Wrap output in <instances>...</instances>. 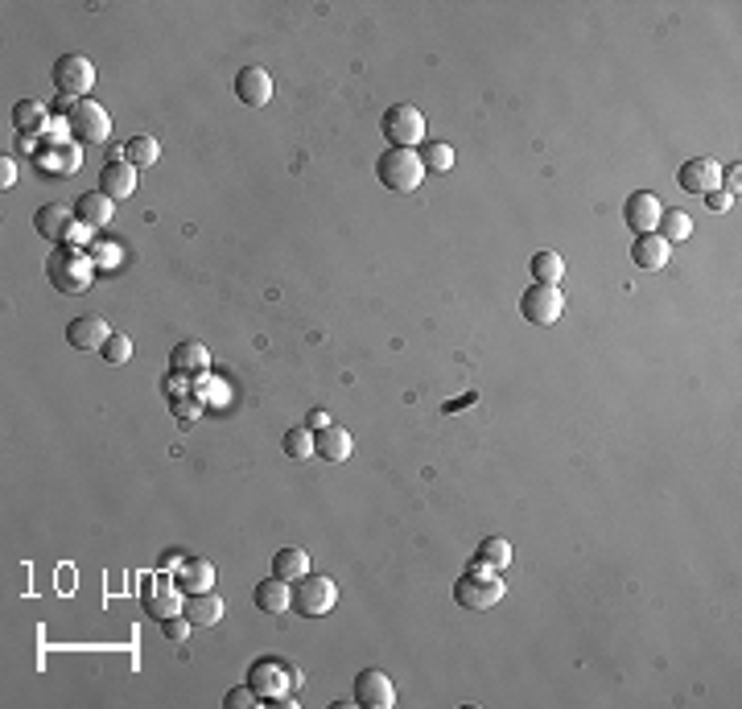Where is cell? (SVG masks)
<instances>
[{
    "label": "cell",
    "instance_id": "5b68a950",
    "mask_svg": "<svg viewBox=\"0 0 742 709\" xmlns=\"http://www.w3.org/2000/svg\"><path fill=\"white\" fill-rule=\"evenodd\" d=\"M503 594H508V586H503L499 573L466 569L462 578L454 582V602L462 606V611H491L495 602H503Z\"/></svg>",
    "mask_w": 742,
    "mask_h": 709
},
{
    "label": "cell",
    "instance_id": "3957f363",
    "mask_svg": "<svg viewBox=\"0 0 742 709\" xmlns=\"http://www.w3.org/2000/svg\"><path fill=\"white\" fill-rule=\"evenodd\" d=\"M334 602H339V586H334L326 573H306V578L293 582V606L301 619H322L334 611Z\"/></svg>",
    "mask_w": 742,
    "mask_h": 709
},
{
    "label": "cell",
    "instance_id": "cb8c5ba5",
    "mask_svg": "<svg viewBox=\"0 0 742 709\" xmlns=\"http://www.w3.org/2000/svg\"><path fill=\"white\" fill-rule=\"evenodd\" d=\"M314 454L326 462H347L351 458V433L343 425H326L314 433Z\"/></svg>",
    "mask_w": 742,
    "mask_h": 709
},
{
    "label": "cell",
    "instance_id": "74e56055",
    "mask_svg": "<svg viewBox=\"0 0 742 709\" xmlns=\"http://www.w3.org/2000/svg\"><path fill=\"white\" fill-rule=\"evenodd\" d=\"M161 388H165V396H170V400H178V396L186 392V376H178V371H170V376L161 380Z\"/></svg>",
    "mask_w": 742,
    "mask_h": 709
},
{
    "label": "cell",
    "instance_id": "4316f807",
    "mask_svg": "<svg viewBox=\"0 0 742 709\" xmlns=\"http://www.w3.org/2000/svg\"><path fill=\"white\" fill-rule=\"evenodd\" d=\"M50 120V108L42 104V99H21V104L13 108V128L21 132V137H33V132H42Z\"/></svg>",
    "mask_w": 742,
    "mask_h": 709
},
{
    "label": "cell",
    "instance_id": "52a82bcc",
    "mask_svg": "<svg viewBox=\"0 0 742 709\" xmlns=\"http://www.w3.org/2000/svg\"><path fill=\"white\" fill-rule=\"evenodd\" d=\"M50 79L62 99H87V91L95 87V66L87 54H62V58H54Z\"/></svg>",
    "mask_w": 742,
    "mask_h": 709
},
{
    "label": "cell",
    "instance_id": "e0dca14e",
    "mask_svg": "<svg viewBox=\"0 0 742 709\" xmlns=\"http://www.w3.org/2000/svg\"><path fill=\"white\" fill-rule=\"evenodd\" d=\"M112 211H116V202H112L104 190H87V194L75 198V219H79V227H87V231L108 227V223H112Z\"/></svg>",
    "mask_w": 742,
    "mask_h": 709
},
{
    "label": "cell",
    "instance_id": "8fae6325",
    "mask_svg": "<svg viewBox=\"0 0 742 709\" xmlns=\"http://www.w3.org/2000/svg\"><path fill=\"white\" fill-rule=\"evenodd\" d=\"M355 705L359 709H392L396 705V685H392L388 672L363 668L355 677Z\"/></svg>",
    "mask_w": 742,
    "mask_h": 709
},
{
    "label": "cell",
    "instance_id": "ac0fdd59",
    "mask_svg": "<svg viewBox=\"0 0 742 709\" xmlns=\"http://www.w3.org/2000/svg\"><path fill=\"white\" fill-rule=\"evenodd\" d=\"M174 582H178L182 594H202V590L215 586V565L207 557H182L174 565Z\"/></svg>",
    "mask_w": 742,
    "mask_h": 709
},
{
    "label": "cell",
    "instance_id": "d6a6232c",
    "mask_svg": "<svg viewBox=\"0 0 742 709\" xmlns=\"http://www.w3.org/2000/svg\"><path fill=\"white\" fill-rule=\"evenodd\" d=\"M99 355H104L112 367H120V363L132 359V339H128V334H116V330H112V339L104 343V351H99Z\"/></svg>",
    "mask_w": 742,
    "mask_h": 709
},
{
    "label": "cell",
    "instance_id": "2e32d148",
    "mask_svg": "<svg viewBox=\"0 0 742 709\" xmlns=\"http://www.w3.org/2000/svg\"><path fill=\"white\" fill-rule=\"evenodd\" d=\"M108 339H112V330L99 314H83V318H75L71 326H66V343H71L75 351H104Z\"/></svg>",
    "mask_w": 742,
    "mask_h": 709
},
{
    "label": "cell",
    "instance_id": "30bf717a",
    "mask_svg": "<svg viewBox=\"0 0 742 709\" xmlns=\"http://www.w3.org/2000/svg\"><path fill=\"white\" fill-rule=\"evenodd\" d=\"M141 611L149 619H157V623L182 615V590H178V582L174 578H161V573H157V578H149L141 586Z\"/></svg>",
    "mask_w": 742,
    "mask_h": 709
},
{
    "label": "cell",
    "instance_id": "5bb4252c",
    "mask_svg": "<svg viewBox=\"0 0 742 709\" xmlns=\"http://www.w3.org/2000/svg\"><path fill=\"white\" fill-rule=\"evenodd\" d=\"M664 207H660V198L652 190H635L627 202H623V223L635 231V235H652L656 223H660Z\"/></svg>",
    "mask_w": 742,
    "mask_h": 709
},
{
    "label": "cell",
    "instance_id": "8992f818",
    "mask_svg": "<svg viewBox=\"0 0 742 709\" xmlns=\"http://www.w3.org/2000/svg\"><path fill=\"white\" fill-rule=\"evenodd\" d=\"M66 128H71V137L79 145H104L112 137V116H108V108H99L95 99H75V104L66 108Z\"/></svg>",
    "mask_w": 742,
    "mask_h": 709
},
{
    "label": "cell",
    "instance_id": "4fadbf2b",
    "mask_svg": "<svg viewBox=\"0 0 742 709\" xmlns=\"http://www.w3.org/2000/svg\"><path fill=\"white\" fill-rule=\"evenodd\" d=\"M677 186L685 194H710L722 190V165L714 157H689L681 170H677Z\"/></svg>",
    "mask_w": 742,
    "mask_h": 709
},
{
    "label": "cell",
    "instance_id": "ba28073f",
    "mask_svg": "<svg viewBox=\"0 0 742 709\" xmlns=\"http://www.w3.org/2000/svg\"><path fill=\"white\" fill-rule=\"evenodd\" d=\"M380 132L388 137L392 149H417L425 141V116L413 104H392L380 120Z\"/></svg>",
    "mask_w": 742,
    "mask_h": 709
},
{
    "label": "cell",
    "instance_id": "603a6c76",
    "mask_svg": "<svg viewBox=\"0 0 742 709\" xmlns=\"http://www.w3.org/2000/svg\"><path fill=\"white\" fill-rule=\"evenodd\" d=\"M182 615L194 623V627H215L223 619V598L215 590H202V594H186L182 602Z\"/></svg>",
    "mask_w": 742,
    "mask_h": 709
},
{
    "label": "cell",
    "instance_id": "7c38bea8",
    "mask_svg": "<svg viewBox=\"0 0 742 709\" xmlns=\"http://www.w3.org/2000/svg\"><path fill=\"white\" fill-rule=\"evenodd\" d=\"M75 211L62 207V202H46V207H38V215H33V231L42 235V240L50 244H71L75 240Z\"/></svg>",
    "mask_w": 742,
    "mask_h": 709
},
{
    "label": "cell",
    "instance_id": "484cf974",
    "mask_svg": "<svg viewBox=\"0 0 742 709\" xmlns=\"http://www.w3.org/2000/svg\"><path fill=\"white\" fill-rule=\"evenodd\" d=\"M306 573H310V553H306V549L289 545V549L273 553V578H281V582H297V578H306Z\"/></svg>",
    "mask_w": 742,
    "mask_h": 709
},
{
    "label": "cell",
    "instance_id": "f35d334b",
    "mask_svg": "<svg viewBox=\"0 0 742 709\" xmlns=\"http://www.w3.org/2000/svg\"><path fill=\"white\" fill-rule=\"evenodd\" d=\"M0 182H5V190L17 182V165H13V157H5V161H0Z\"/></svg>",
    "mask_w": 742,
    "mask_h": 709
},
{
    "label": "cell",
    "instance_id": "7a4b0ae2",
    "mask_svg": "<svg viewBox=\"0 0 742 709\" xmlns=\"http://www.w3.org/2000/svg\"><path fill=\"white\" fill-rule=\"evenodd\" d=\"M376 178L392 194H413L425 182V161L417 149H384L376 157Z\"/></svg>",
    "mask_w": 742,
    "mask_h": 709
},
{
    "label": "cell",
    "instance_id": "9c48e42d",
    "mask_svg": "<svg viewBox=\"0 0 742 709\" xmlns=\"http://www.w3.org/2000/svg\"><path fill=\"white\" fill-rule=\"evenodd\" d=\"M520 314L532 326H553L565 314V293L557 285H536L532 281V289H524V297H520Z\"/></svg>",
    "mask_w": 742,
    "mask_h": 709
},
{
    "label": "cell",
    "instance_id": "83f0119b",
    "mask_svg": "<svg viewBox=\"0 0 742 709\" xmlns=\"http://www.w3.org/2000/svg\"><path fill=\"white\" fill-rule=\"evenodd\" d=\"M157 157H161V145H157V137H149V132H137V137L124 141V161L137 165V170H149V165H157Z\"/></svg>",
    "mask_w": 742,
    "mask_h": 709
},
{
    "label": "cell",
    "instance_id": "6da1fadb",
    "mask_svg": "<svg viewBox=\"0 0 742 709\" xmlns=\"http://www.w3.org/2000/svg\"><path fill=\"white\" fill-rule=\"evenodd\" d=\"M46 281L58 293H87L95 281V256L75 244H54V252L46 256Z\"/></svg>",
    "mask_w": 742,
    "mask_h": 709
},
{
    "label": "cell",
    "instance_id": "44dd1931",
    "mask_svg": "<svg viewBox=\"0 0 742 709\" xmlns=\"http://www.w3.org/2000/svg\"><path fill=\"white\" fill-rule=\"evenodd\" d=\"M668 256H672V244L660 240V235H635L631 244V260L635 268H644V273H660V268H668Z\"/></svg>",
    "mask_w": 742,
    "mask_h": 709
},
{
    "label": "cell",
    "instance_id": "d4e9b609",
    "mask_svg": "<svg viewBox=\"0 0 742 709\" xmlns=\"http://www.w3.org/2000/svg\"><path fill=\"white\" fill-rule=\"evenodd\" d=\"M170 371H178V376H207V371H211V351L202 343H178L174 355H170Z\"/></svg>",
    "mask_w": 742,
    "mask_h": 709
},
{
    "label": "cell",
    "instance_id": "4dcf8cb0",
    "mask_svg": "<svg viewBox=\"0 0 742 709\" xmlns=\"http://www.w3.org/2000/svg\"><path fill=\"white\" fill-rule=\"evenodd\" d=\"M285 454H289L293 462L318 458V454H314V433H310V425H293V429L285 433Z\"/></svg>",
    "mask_w": 742,
    "mask_h": 709
},
{
    "label": "cell",
    "instance_id": "d590c367",
    "mask_svg": "<svg viewBox=\"0 0 742 709\" xmlns=\"http://www.w3.org/2000/svg\"><path fill=\"white\" fill-rule=\"evenodd\" d=\"M223 705H227V709H248V705H260V697H256L248 685H240V689H231V693L223 697Z\"/></svg>",
    "mask_w": 742,
    "mask_h": 709
},
{
    "label": "cell",
    "instance_id": "836d02e7",
    "mask_svg": "<svg viewBox=\"0 0 742 709\" xmlns=\"http://www.w3.org/2000/svg\"><path fill=\"white\" fill-rule=\"evenodd\" d=\"M190 627H194V623H190L186 615H174V619H165V623H161V635H165V639H170V644H186V635H190Z\"/></svg>",
    "mask_w": 742,
    "mask_h": 709
},
{
    "label": "cell",
    "instance_id": "9a60e30c",
    "mask_svg": "<svg viewBox=\"0 0 742 709\" xmlns=\"http://www.w3.org/2000/svg\"><path fill=\"white\" fill-rule=\"evenodd\" d=\"M235 95H240V104H248V108L273 104V75H268L264 66H244V71L235 75Z\"/></svg>",
    "mask_w": 742,
    "mask_h": 709
},
{
    "label": "cell",
    "instance_id": "ffe728a7",
    "mask_svg": "<svg viewBox=\"0 0 742 709\" xmlns=\"http://www.w3.org/2000/svg\"><path fill=\"white\" fill-rule=\"evenodd\" d=\"M99 190H104L112 202L132 198V194H137V165H128V161H108L104 170H99Z\"/></svg>",
    "mask_w": 742,
    "mask_h": 709
},
{
    "label": "cell",
    "instance_id": "7402d4cb",
    "mask_svg": "<svg viewBox=\"0 0 742 709\" xmlns=\"http://www.w3.org/2000/svg\"><path fill=\"white\" fill-rule=\"evenodd\" d=\"M512 565V545L503 536H487L479 540V549H475V561H470L466 569H475V573H499V569H508Z\"/></svg>",
    "mask_w": 742,
    "mask_h": 709
},
{
    "label": "cell",
    "instance_id": "e575fe53",
    "mask_svg": "<svg viewBox=\"0 0 742 709\" xmlns=\"http://www.w3.org/2000/svg\"><path fill=\"white\" fill-rule=\"evenodd\" d=\"M174 404V413H178V425L182 429H194V421H198V413H202V404L198 400H186V396H178V400H170Z\"/></svg>",
    "mask_w": 742,
    "mask_h": 709
},
{
    "label": "cell",
    "instance_id": "f1b7e54d",
    "mask_svg": "<svg viewBox=\"0 0 742 709\" xmlns=\"http://www.w3.org/2000/svg\"><path fill=\"white\" fill-rule=\"evenodd\" d=\"M656 235H660V240H668V244H681V240H689V235H693V215L672 207L668 215H660Z\"/></svg>",
    "mask_w": 742,
    "mask_h": 709
},
{
    "label": "cell",
    "instance_id": "f546056e",
    "mask_svg": "<svg viewBox=\"0 0 742 709\" xmlns=\"http://www.w3.org/2000/svg\"><path fill=\"white\" fill-rule=\"evenodd\" d=\"M528 268H532V281L536 285H561V277H565V260L557 252H536L528 260Z\"/></svg>",
    "mask_w": 742,
    "mask_h": 709
},
{
    "label": "cell",
    "instance_id": "60d3db41",
    "mask_svg": "<svg viewBox=\"0 0 742 709\" xmlns=\"http://www.w3.org/2000/svg\"><path fill=\"white\" fill-rule=\"evenodd\" d=\"M95 256H99V260H116V248H104V244H99Z\"/></svg>",
    "mask_w": 742,
    "mask_h": 709
},
{
    "label": "cell",
    "instance_id": "277c9868",
    "mask_svg": "<svg viewBox=\"0 0 742 709\" xmlns=\"http://www.w3.org/2000/svg\"><path fill=\"white\" fill-rule=\"evenodd\" d=\"M248 689L260 701H285V693L297 689V672L285 660H277V656H260L248 668Z\"/></svg>",
    "mask_w": 742,
    "mask_h": 709
},
{
    "label": "cell",
    "instance_id": "1f68e13d",
    "mask_svg": "<svg viewBox=\"0 0 742 709\" xmlns=\"http://www.w3.org/2000/svg\"><path fill=\"white\" fill-rule=\"evenodd\" d=\"M421 161H425V174L429 170L446 174V170H454V149L446 141H429V145H421Z\"/></svg>",
    "mask_w": 742,
    "mask_h": 709
},
{
    "label": "cell",
    "instance_id": "ab89813d",
    "mask_svg": "<svg viewBox=\"0 0 742 709\" xmlns=\"http://www.w3.org/2000/svg\"><path fill=\"white\" fill-rule=\"evenodd\" d=\"M306 425H310V429H326V425H330V417H326L322 409H314V413L306 417Z\"/></svg>",
    "mask_w": 742,
    "mask_h": 709
},
{
    "label": "cell",
    "instance_id": "d6986e66",
    "mask_svg": "<svg viewBox=\"0 0 742 709\" xmlns=\"http://www.w3.org/2000/svg\"><path fill=\"white\" fill-rule=\"evenodd\" d=\"M252 602L260 615H285L293 606V582H281V578H264L256 590H252Z\"/></svg>",
    "mask_w": 742,
    "mask_h": 709
},
{
    "label": "cell",
    "instance_id": "8d00e7d4",
    "mask_svg": "<svg viewBox=\"0 0 742 709\" xmlns=\"http://www.w3.org/2000/svg\"><path fill=\"white\" fill-rule=\"evenodd\" d=\"M705 207H710V211H730L734 207V194L730 190H710V194H705Z\"/></svg>",
    "mask_w": 742,
    "mask_h": 709
}]
</instances>
